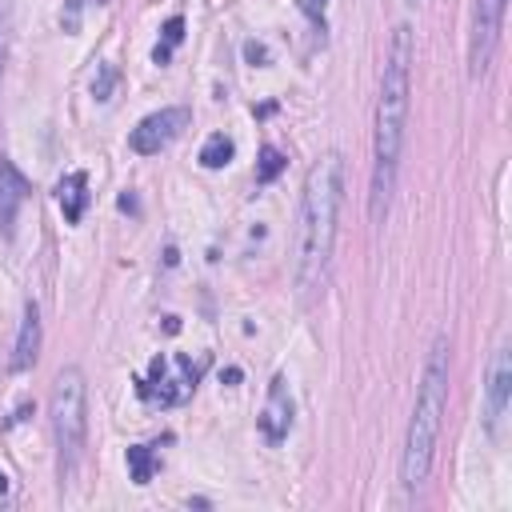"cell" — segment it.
Instances as JSON below:
<instances>
[{
	"label": "cell",
	"mask_w": 512,
	"mask_h": 512,
	"mask_svg": "<svg viewBox=\"0 0 512 512\" xmlns=\"http://www.w3.org/2000/svg\"><path fill=\"white\" fill-rule=\"evenodd\" d=\"M244 56H248V60H268V52H264L260 44H244Z\"/></svg>",
	"instance_id": "20"
},
{
	"label": "cell",
	"mask_w": 512,
	"mask_h": 512,
	"mask_svg": "<svg viewBox=\"0 0 512 512\" xmlns=\"http://www.w3.org/2000/svg\"><path fill=\"white\" fill-rule=\"evenodd\" d=\"M232 152H236L232 140H228L224 132H212V136L204 140V148H200V164H204V168H224V164L232 160Z\"/></svg>",
	"instance_id": "13"
},
{
	"label": "cell",
	"mask_w": 512,
	"mask_h": 512,
	"mask_svg": "<svg viewBox=\"0 0 512 512\" xmlns=\"http://www.w3.org/2000/svg\"><path fill=\"white\" fill-rule=\"evenodd\" d=\"M40 356V308L28 300L24 316H20V332H16V352H12V372H28Z\"/></svg>",
	"instance_id": "11"
},
{
	"label": "cell",
	"mask_w": 512,
	"mask_h": 512,
	"mask_svg": "<svg viewBox=\"0 0 512 512\" xmlns=\"http://www.w3.org/2000/svg\"><path fill=\"white\" fill-rule=\"evenodd\" d=\"M184 40V20L180 16H168L164 20V44H156V52H152V60L156 64H168V56H172V48Z\"/></svg>",
	"instance_id": "15"
},
{
	"label": "cell",
	"mask_w": 512,
	"mask_h": 512,
	"mask_svg": "<svg viewBox=\"0 0 512 512\" xmlns=\"http://www.w3.org/2000/svg\"><path fill=\"white\" fill-rule=\"evenodd\" d=\"M28 196H32L28 176L0 152V236H12L16 232V216L28 204Z\"/></svg>",
	"instance_id": "10"
},
{
	"label": "cell",
	"mask_w": 512,
	"mask_h": 512,
	"mask_svg": "<svg viewBox=\"0 0 512 512\" xmlns=\"http://www.w3.org/2000/svg\"><path fill=\"white\" fill-rule=\"evenodd\" d=\"M404 4H420V0H404Z\"/></svg>",
	"instance_id": "22"
},
{
	"label": "cell",
	"mask_w": 512,
	"mask_h": 512,
	"mask_svg": "<svg viewBox=\"0 0 512 512\" xmlns=\"http://www.w3.org/2000/svg\"><path fill=\"white\" fill-rule=\"evenodd\" d=\"M128 468H132V480H136V484H148L152 472H156V452H152V444H132V448H128Z\"/></svg>",
	"instance_id": "14"
},
{
	"label": "cell",
	"mask_w": 512,
	"mask_h": 512,
	"mask_svg": "<svg viewBox=\"0 0 512 512\" xmlns=\"http://www.w3.org/2000/svg\"><path fill=\"white\" fill-rule=\"evenodd\" d=\"M52 436L60 452V476H72L80 452H84V432H88V388L80 368H60L52 384Z\"/></svg>",
	"instance_id": "4"
},
{
	"label": "cell",
	"mask_w": 512,
	"mask_h": 512,
	"mask_svg": "<svg viewBox=\"0 0 512 512\" xmlns=\"http://www.w3.org/2000/svg\"><path fill=\"white\" fill-rule=\"evenodd\" d=\"M344 200V160L340 152H324L300 192V228H296V288L312 296L324 284L332 244H336V216Z\"/></svg>",
	"instance_id": "2"
},
{
	"label": "cell",
	"mask_w": 512,
	"mask_h": 512,
	"mask_svg": "<svg viewBox=\"0 0 512 512\" xmlns=\"http://www.w3.org/2000/svg\"><path fill=\"white\" fill-rule=\"evenodd\" d=\"M4 60H8V0H0V80H4Z\"/></svg>",
	"instance_id": "19"
},
{
	"label": "cell",
	"mask_w": 512,
	"mask_h": 512,
	"mask_svg": "<svg viewBox=\"0 0 512 512\" xmlns=\"http://www.w3.org/2000/svg\"><path fill=\"white\" fill-rule=\"evenodd\" d=\"M284 164H288V160H284V152H280V148H272V144H264V148H260V164H256V180H260V184L276 180V176L284 172Z\"/></svg>",
	"instance_id": "16"
},
{
	"label": "cell",
	"mask_w": 512,
	"mask_h": 512,
	"mask_svg": "<svg viewBox=\"0 0 512 512\" xmlns=\"http://www.w3.org/2000/svg\"><path fill=\"white\" fill-rule=\"evenodd\" d=\"M300 12L324 32V12H328V0H300Z\"/></svg>",
	"instance_id": "18"
},
{
	"label": "cell",
	"mask_w": 512,
	"mask_h": 512,
	"mask_svg": "<svg viewBox=\"0 0 512 512\" xmlns=\"http://www.w3.org/2000/svg\"><path fill=\"white\" fill-rule=\"evenodd\" d=\"M200 372H204V360L192 364V356H172V360L168 356H156L152 368H148V376L140 380V396L144 400H156V404H180L196 388Z\"/></svg>",
	"instance_id": "5"
},
{
	"label": "cell",
	"mask_w": 512,
	"mask_h": 512,
	"mask_svg": "<svg viewBox=\"0 0 512 512\" xmlns=\"http://www.w3.org/2000/svg\"><path fill=\"white\" fill-rule=\"evenodd\" d=\"M504 4L508 0H476L472 4V32H468V72L472 76H484L496 56V40L504 28Z\"/></svg>",
	"instance_id": "6"
},
{
	"label": "cell",
	"mask_w": 512,
	"mask_h": 512,
	"mask_svg": "<svg viewBox=\"0 0 512 512\" xmlns=\"http://www.w3.org/2000/svg\"><path fill=\"white\" fill-rule=\"evenodd\" d=\"M188 120H192L188 108H160V112L144 116V120L132 128L128 144H132V152H140V156H156L160 148H168V144L188 128Z\"/></svg>",
	"instance_id": "7"
},
{
	"label": "cell",
	"mask_w": 512,
	"mask_h": 512,
	"mask_svg": "<svg viewBox=\"0 0 512 512\" xmlns=\"http://www.w3.org/2000/svg\"><path fill=\"white\" fill-rule=\"evenodd\" d=\"M508 396H512V356L508 348L500 344L492 352V364H488V384H484V420L488 428L500 436L504 428V416H508Z\"/></svg>",
	"instance_id": "8"
},
{
	"label": "cell",
	"mask_w": 512,
	"mask_h": 512,
	"mask_svg": "<svg viewBox=\"0 0 512 512\" xmlns=\"http://www.w3.org/2000/svg\"><path fill=\"white\" fill-rule=\"evenodd\" d=\"M448 404V336H436L416 384V404L404 436V456H400V480L404 488H420L432 472L436 440H440V420Z\"/></svg>",
	"instance_id": "3"
},
{
	"label": "cell",
	"mask_w": 512,
	"mask_h": 512,
	"mask_svg": "<svg viewBox=\"0 0 512 512\" xmlns=\"http://www.w3.org/2000/svg\"><path fill=\"white\" fill-rule=\"evenodd\" d=\"M292 392H288V380L284 376H272V384H268V400H264V408H260V416H256V424H260V436L268 440V444H280L288 432H292Z\"/></svg>",
	"instance_id": "9"
},
{
	"label": "cell",
	"mask_w": 512,
	"mask_h": 512,
	"mask_svg": "<svg viewBox=\"0 0 512 512\" xmlns=\"http://www.w3.org/2000/svg\"><path fill=\"white\" fill-rule=\"evenodd\" d=\"M56 204H60L64 220L76 224V220L84 216V208H88V176H84V172H68V176L56 184Z\"/></svg>",
	"instance_id": "12"
},
{
	"label": "cell",
	"mask_w": 512,
	"mask_h": 512,
	"mask_svg": "<svg viewBox=\"0 0 512 512\" xmlns=\"http://www.w3.org/2000/svg\"><path fill=\"white\" fill-rule=\"evenodd\" d=\"M408 92H412V28L396 24L384 56L380 96H376V128H372V192H368V216L372 224H384L400 152H404V128H408Z\"/></svg>",
	"instance_id": "1"
},
{
	"label": "cell",
	"mask_w": 512,
	"mask_h": 512,
	"mask_svg": "<svg viewBox=\"0 0 512 512\" xmlns=\"http://www.w3.org/2000/svg\"><path fill=\"white\" fill-rule=\"evenodd\" d=\"M112 88H116V68H112V64H100V76L92 80V96H96V100H108Z\"/></svg>",
	"instance_id": "17"
},
{
	"label": "cell",
	"mask_w": 512,
	"mask_h": 512,
	"mask_svg": "<svg viewBox=\"0 0 512 512\" xmlns=\"http://www.w3.org/2000/svg\"><path fill=\"white\" fill-rule=\"evenodd\" d=\"M4 492H8V476L0 472V496H4Z\"/></svg>",
	"instance_id": "21"
}]
</instances>
